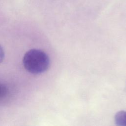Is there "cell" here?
I'll use <instances>...</instances> for the list:
<instances>
[{
	"label": "cell",
	"instance_id": "cell-1",
	"mask_svg": "<svg viewBox=\"0 0 126 126\" xmlns=\"http://www.w3.org/2000/svg\"><path fill=\"white\" fill-rule=\"evenodd\" d=\"M25 68L32 74H40L46 71L50 65L48 55L43 51L33 49L26 53L23 59Z\"/></svg>",
	"mask_w": 126,
	"mask_h": 126
},
{
	"label": "cell",
	"instance_id": "cell-3",
	"mask_svg": "<svg viewBox=\"0 0 126 126\" xmlns=\"http://www.w3.org/2000/svg\"><path fill=\"white\" fill-rule=\"evenodd\" d=\"M4 56V53L3 50L1 46L0 45V63L2 62Z\"/></svg>",
	"mask_w": 126,
	"mask_h": 126
},
{
	"label": "cell",
	"instance_id": "cell-2",
	"mask_svg": "<svg viewBox=\"0 0 126 126\" xmlns=\"http://www.w3.org/2000/svg\"><path fill=\"white\" fill-rule=\"evenodd\" d=\"M115 124L118 126H126V111L118 112L114 117Z\"/></svg>",
	"mask_w": 126,
	"mask_h": 126
},
{
	"label": "cell",
	"instance_id": "cell-4",
	"mask_svg": "<svg viewBox=\"0 0 126 126\" xmlns=\"http://www.w3.org/2000/svg\"></svg>",
	"mask_w": 126,
	"mask_h": 126
}]
</instances>
